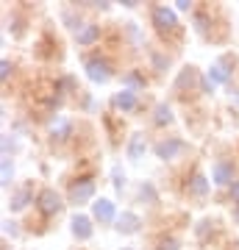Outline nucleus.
I'll return each mask as SVG.
<instances>
[{
  "label": "nucleus",
  "instance_id": "1",
  "mask_svg": "<svg viewBox=\"0 0 239 250\" xmlns=\"http://www.w3.org/2000/svg\"><path fill=\"white\" fill-rule=\"evenodd\" d=\"M231 64H234V59H231V56H225V59H220L217 64H212V67H209V72H206V83H203V89L212 92L214 86L225 83V81L231 78Z\"/></svg>",
  "mask_w": 239,
  "mask_h": 250
},
{
  "label": "nucleus",
  "instance_id": "2",
  "mask_svg": "<svg viewBox=\"0 0 239 250\" xmlns=\"http://www.w3.org/2000/svg\"><path fill=\"white\" fill-rule=\"evenodd\" d=\"M95 197V181L92 178H81L70 187V203L72 206H84Z\"/></svg>",
  "mask_w": 239,
  "mask_h": 250
},
{
  "label": "nucleus",
  "instance_id": "3",
  "mask_svg": "<svg viewBox=\"0 0 239 250\" xmlns=\"http://www.w3.org/2000/svg\"><path fill=\"white\" fill-rule=\"evenodd\" d=\"M36 203H39V211H42V214H47V217L59 214V211L64 208L62 197H59V192H56V189H42V192H39V197H36Z\"/></svg>",
  "mask_w": 239,
  "mask_h": 250
},
{
  "label": "nucleus",
  "instance_id": "4",
  "mask_svg": "<svg viewBox=\"0 0 239 250\" xmlns=\"http://www.w3.org/2000/svg\"><path fill=\"white\" fill-rule=\"evenodd\" d=\"M87 78L92 83H106L111 81V67H109L103 59H89L87 62Z\"/></svg>",
  "mask_w": 239,
  "mask_h": 250
},
{
  "label": "nucleus",
  "instance_id": "5",
  "mask_svg": "<svg viewBox=\"0 0 239 250\" xmlns=\"http://www.w3.org/2000/svg\"><path fill=\"white\" fill-rule=\"evenodd\" d=\"M186 145L181 142V139H175V136H167V139H161V142H156V156H159L161 161H170V159H175L178 153H184Z\"/></svg>",
  "mask_w": 239,
  "mask_h": 250
},
{
  "label": "nucleus",
  "instance_id": "6",
  "mask_svg": "<svg viewBox=\"0 0 239 250\" xmlns=\"http://www.w3.org/2000/svg\"><path fill=\"white\" fill-rule=\"evenodd\" d=\"M153 25L159 28V31H175L178 28L175 11L167 9V6H153Z\"/></svg>",
  "mask_w": 239,
  "mask_h": 250
},
{
  "label": "nucleus",
  "instance_id": "7",
  "mask_svg": "<svg viewBox=\"0 0 239 250\" xmlns=\"http://www.w3.org/2000/svg\"><path fill=\"white\" fill-rule=\"evenodd\" d=\"M212 178H214V184H217V187H228V184H234V161H228V159L214 161Z\"/></svg>",
  "mask_w": 239,
  "mask_h": 250
},
{
  "label": "nucleus",
  "instance_id": "8",
  "mask_svg": "<svg viewBox=\"0 0 239 250\" xmlns=\"http://www.w3.org/2000/svg\"><path fill=\"white\" fill-rule=\"evenodd\" d=\"M92 214H95V220L98 223H114V203L111 200H106V197H100V200H95L92 203Z\"/></svg>",
  "mask_w": 239,
  "mask_h": 250
},
{
  "label": "nucleus",
  "instance_id": "9",
  "mask_svg": "<svg viewBox=\"0 0 239 250\" xmlns=\"http://www.w3.org/2000/svg\"><path fill=\"white\" fill-rule=\"evenodd\" d=\"M72 236L75 239H81V242H87L89 236H92V220L89 217H84V214H75L72 217Z\"/></svg>",
  "mask_w": 239,
  "mask_h": 250
},
{
  "label": "nucleus",
  "instance_id": "10",
  "mask_svg": "<svg viewBox=\"0 0 239 250\" xmlns=\"http://www.w3.org/2000/svg\"><path fill=\"white\" fill-rule=\"evenodd\" d=\"M142 228V220L133 211H123V214L117 217V231L120 233H136Z\"/></svg>",
  "mask_w": 239,
  "mask_h": 250
},
{
  "label": "nucleus",
  "instance_id": "11",
  "mask_svg": "<svg viewBox=\"0 0 239 250\" xmlns=\"http://www.w3.org/2000/svg\"><path fill=\"white\" fill-rule=\"evenodd\" d=\"M111 106H114L117 111H133V108H136V95H133V89L117 92L114 98H111Z\"/></svg>",
  "mask_w": 239,
  "mask_h": 250
},
{
  "label": "nucleus",
  "instance_id": "12",
  "mask_svg": "<svg viewBox=\"0 0 239 250\" xmlns=\"http://www.w3.org/2000/svg\"><path fill=\"white\" fill-rule=\"evenodd\" d=\"M28 203H31V187H20V189L11 192V197H9V208L11 211H22Z\"/></svg>",
  "mask_w": 239,
  "mask_h": 250
},
{
  "label": "nucleus",
  "instance_id": "13",
  "mask_svg": "<svg viewBox=\"0 0 239 250\" xmlns=\"http://www.w3.org/2000/svg\"><path fill=\"white\" fill-rule=\"evenodd\" d=\"M98 36H100V25H95V22H84V25L75 31V39H78V45H92Z\"/></svg>",
  "mask_w": 239,
  "mask_h": 250
},
{
  "label": "nucleus",
  "instance_id": "14",
  "mask_svg": "<svg viewBox=\"0 0 239 250\" xmlns=\"http://www.w3.org/2000/svg\"><path fill=\"white\" fill-rule=\"evenodd\" d=\"M145 150H148V139H145V134H133L131 142H128V159L139 161L142 156H145Z\"/></svg>",
  "mask_w": 239,
  "mask_h": 250
},
{
  "label": "nucleus",
  "instance_id": "15",
  "mask_svg": "<svg viewBox=\"0 0 239 250\" xmlns=\"http://www.w3.org/2000/svg\"><path fill=\"white\" fill-rule=\"evenodd\" d=\"M186 86H197V72L195 67H186L175 81V89H186Z\"/></svg>",
  "mask_w": 239,
  "mask_h": 250
},
{
  "label": "nucleus",
  "instance_id": "16",
  "mask_svg": "<svg viewBox=\"0 0 239 250\" xmlns=\"http://www.w3.org/2000/svg\"><path fill=\"white\" fill-rule=\"evenodd\" d=\"M153 123L156 125H170L173 123V108H170L167 103H159L156 111H153Z\"/></svg>",
  "mask_w": 239,
  "mask_h": 250
},
{
  "label": "nucleus",
  "instance_id": "17",
  "mask_svg": "<svg viewBox=\"0 0 239 250\" xmlns=\"http://www.w3.org/2000/svg\"><path fill=\"white\" fill-rule=\"evenodd\" d=\"M189 195H195V197H203L206 192H209V181L203 178V175H195V178L189 181Z\"/></svg>",
  "mask_w": 239,
  "mask_h": 250
},
{
  "label": "nucleus",
  "instance_id": "18",
  "mask_svg": "<svg viewBox=\"0 0 239 250\" xmlns=\"http://www.w3.org/2000/svg\"><path fill=\"white\" fill-rule=\"evenodd\" d=\"M50 134H53L56 139H67V134H70V123H67L64 117H56L53 123H50Z\"/></svg>",
  "mask_w": 239,
  "mask_h": 250
},
{
  "label": "nucleus",
  "instance_id": "19",
  "mask_svg": "<svg viewBox=\"0 0 239 250\" xmlns=\"http://www.w3.org/2000/svg\"><path fill=\"white\" fill-rule=\"evenodd\" d=\"M0 184L3 187H11V178H14V164H11V159H3V164H0Z\"/></svg>",
  "mask_w": 239,
  "mask_h": 250
},
{
  "label": "nucleus",
  "instance_id": "20",
  "mask_svg": "<svg viewBox=\"0 0 239 250\" xmlns=\"http://www.w3.org/2000/svg\"><path fill=\"white\" fill-rule=\"evenodd\" d=\"M156 250H181V245H178V239H173V236H159Z\"/></svg>",
  "mask_w": 239,
  "mask_h": 250
},
{
  "label": "nucleus",
  "instance_id": "21",
  "mask_svg": "<svg viewBox=\"0 0 239 250\" xmlns=\"http://www.w3.org/2000/svg\"><path fill=\"white\" fill-rule=\"evenodd\" d=\"M139 200H148V203H156V189L151 184H142L139 187Z\"/></svg>",
  "mask_w": 239,
  "mask_h": 250
},
{
  "label": "nucleus",
  "instance_id": "22",
  "mask_svg": "<svg viewBox=\"0 0 239 250\" xmlns=\"http://www.w3.org/2000/svg\"><path fill=\"white\" fill-rule=\"evenodd\" d=\"M9 153H14V139L11 136H3V159H11Z\"/></svg>",
  "mask_w": 239,
  "mask_h": 250
},
{
  "label": "nucleus",
  "instance_id": "23",
  "mask_svg": "<svg viewBox=\"0 0 239 250\" xmlns=\"http://www.w3.org/2000/svg\"><path fill=\"white\" fill-rule=\"evenodd\" d=\"M9 72H11V62H9V59H3V62H0V78L6 81V78H9Z\"/></svg>",
  "mask_w": 239,
  "mask_h": 250
},
{
  "label": "nucleus",
  "instance_id": "24",
  "mask_svg": "<svg viewBox=\"0 0 239 250\" xmlns=\"http://www.w3.org/2000/svg\"><path fill=\"white\" fill-rule=\"evenodd\" d=\"M114 187L117 189L125 187V172H120V167H114Z\"/></svg>",
  "mask_w": 239,
  "mask_h": 250
},
{
  "label": "nucleus",
  "instance_id": "25",
  "mask_svg": "<svg viewBox=\"0 0 239 250\" xmlns=\"http://www.w3.org/2000/svg\"><path fill=\"white\" fill-rule=\"evenodd\" d=\"M3 233H11V236H17V225L11 223V220H3Z\"/></svg>",
  "mask_w": 239,
  "mask_h": 250
},
{
  "label": "nucleus",
  "instance_id": "26",
  "mask_svg": "<svg viewBox=\"0 0 239 250\" xmlns=\"http://www.w3.org/2000/svg\"><path fill=\"white\" fill-rule=\"evenodd\" d=\"M153 64H156L159 70H164V67L170 64V59H164V56H159V53H153Z\"/></svg>",
  "mask_w": 239,
  "mask_h": 250
},
{
  "label": "nucleus",
  "instance_id": "27",
  "mask_svg": "<svg viewBox=\"0 0 239 250\" xmlns=\"http://www.w3.org/2000/svg\"><path fill=\"white\" fill-rule=\"evenodd\" d=\"M195 28L200 31V34L206 31V17H203V14H197V17H195Z\"/></svg>",
  "mask_w": 239,
  "mask_h": 250
},
{
  "label": "nucleus",
  "instance_id": "28",
  "mask_svg": "<svg viewBox=\"0 0 239 250\" xmlns=\"http://www.w3.org/2000/svg\"><path fill=\"white\" fill-rule=\"evenodd\" d=\"M125 81H128L131 86H142V83H145V81H142L139 75H136V72H133V75H128V78H125Z\"/></svg>",
  "mask_w": 239,
  "mask_h": 250
},
{
  "label": "nucleus",
  "instance_id": "29",
  "mask_svg": "<svg viewBox=\"0 0 239 250\" xmlns=\"http://www.w3.org/2000/svg\"><path fill=\"white\" fill-rule=\"evenodd\" d=\"M231 197L239 203V181H234V184H231Z\"/></svg>",
  "mask_w": 239,
  "mask_h": 250
},
{
  "label": "nucleus",
  "instance_id": "30",
  "mask_svg": "<svg viewBox=\"0 0 239 250\" xmlns=\"http://www.w3.org/2000/svg\"><path fill=\"white\" fill-rule=\"evenodd\" d=\"M175 9L178 11H189V0H175Z\"/></svg>",
  "mask_w": 239,
  "mask_h": 250
},
{
  "label": "nucleus",
  "instance_id": "31",
  "mask_svg": "<svg viewBox=\"0 0 239 250\" xmlns=\"http://www.w3.org/2000/svg\"><path fill=\"white\" fill-rule=\"evenodd\" d=\"M234 220H237V225H239V203H237V208H234Z\"/></svg>",
  "mask_w": 239,
  "mask_h": 250
},
{
  "label": "nucleus",
  "instance_id": "32",
  "mask_svg": "<svg viewBox=\"0 0 239 250\" xmlns=\"http://www.w3.org/2000/svg\"><path fill=\"white\" fill-rule=\"evenodd\" d=\"M3 250H9V245H3Z\"/></svg>",
  "mask_w": 239,
  "mask_h": 250
}]
</instances>
